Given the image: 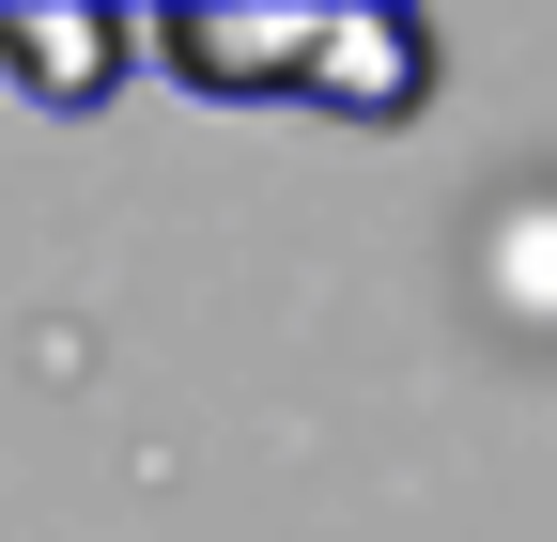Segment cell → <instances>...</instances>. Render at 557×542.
<instances>
[{"label":"cell","mask_w":557,"mask_h":542,"mask_svg":"<svg viewBox=\"0 0 557 542\" xmlns=\"http://www.w3.org/2000/svg\"><path fill=\"white\" fill-rule=\"evenodd\" d=\"M295 94H341L357 124H403L418 94H434V32H418V16H310Z\"/></svg>","instance_id":"1"},{"label":"cell","mask_w":557,"mask_h":542,"mask_svg":"<svg viewBox=\"0 0 557 542\" xmlns=\"http://www.w3.org/2000/svg\"><path fill=\"white\" fill-rule=\"evenodd\" d=\"M295 47L310 16H171V62L201 94H295Z\"/></svg>","instance_id":"2"},{"label":"cell","mask_w":557,"mask_h":542,"mask_svg":"<svg viewBox=\"0 0 557 542\" xmlns=\"http://www.w3.org/2000/svg\"><path fill=\"white\" fill-rule=\"evenodd\" d=\"M0 62H16L47 109H78V94L124 78V16H0Z\"/></svg>","instance_id":"3"}]
</instances>
